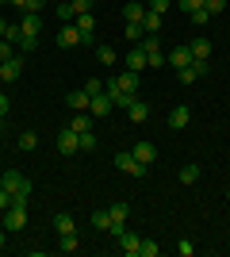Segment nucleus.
<instances>
[{"label": "nucleus", "instance_id": "obj_1", "mask_svg": "<svg viewBox=\"0 0 230 257\" xmlns=\"http://www.w3.org/2000/svg\"><path fill=\"white\" fill-rule=\"evenodd\" d=\"M0 188L12 192V204H27V196H31V181H27L23 173H16V169H8L0 177Z\"/></svg>", "mask_w": 230, "mask_h": 257}, {"label": "nucleus", "instance_id": "obj_2", "mask_svg": "<svg viewBox=\"0 0 230 257\" xmlns=\"http://www.w3.org/2000/svg\"><path fill=\"white\" fill-rule=\"evenodd\" d=\"M115 169H123L127 177H134V181H146V169H150V165H142V161L127 150V154H115Z\"/></svg>", "mask_w": 230, "mask_h": 257}, {"label": "nucleus", "instance_id": "obj_3", "mask_svg": "<svg viewBox=\"0 0 230 257\" xmlns=\"http://www.w3.org/2000/svg\"><path fill=\"white\" fill-rule=\"evenodd\" d=\"M108 92H138V73H131V69H123V73H115L108 81Z\"/></svg>", "mask_w": 230, "mask_h": 257}, {"label": "nucleus", "instance_id": "obj_4", "mask_svg": "<svg viewBox=\"0 0 230 257\" xmlns=\"http://www.w3.org/2000/svg\"><path fill=\"white\" fill-rule=\"evenodd\" d=\"M111 111H115V104H111L108 88H104V92H96V96L88 100V115H92V119H108Z\"/></svg>", "mask_w": 230, "mask_h": 257}, {"label": "nucleus", "instance_id": "obj_5", "mask_svg": "<svg viewBox=\"0 0 230 257\" xmlns=\"http://www.w3.org/2000/svg\"><path fill=\"white\" fill-rule=\"evenodd\" d=\"M54 43L62 46V50H73V46H81V31H77V23H62L54 35Z\"/></svg>", "mask_w": 230, "mask_h": 257}, {"label": "nucleus", "instance_id": "obj_6", "mask_svg": "<svg viewBox=\"0 0 230 257\" xmlns=\"http://www.w3.org/2000/svg\"><path fill=\"white\" fill-rule=\"evenodd\" d=\"M27 226V204H12L4 211V230H23Z\"/></svg>", "mask_w": 230, "mask_h": 257}, {"label": "nucleus", "instance_id": "obj_7", "mask_svg": "<svg viewBox=\"0 0 230 257\" xmlns=\"http://www.w3.org/2000/svg\"><path fill=\"white\" fill-rule=\"evenodd\" d=\"M58 154H81V135L69 127L58 131Z\"/></svg>", "mask_w": 230, "mask_h": 257}, {"label": "nucleus", "instance_id": "obj_8", "mask_svg": "<svg viewBox=\"0 0 230 257\" xmlns=\"http://www.w3.org/2000/svg\"><path fill=\"white\" fill-rule=\"evenodd\" d=\"M20 73H23V54H16V58H8V62H0V81H4V85L20 81Z\"/></svg>", "mask_w": 230, "mask_h": 257}, {"label": "nucleus", "instance_id": "obj_9", "mask_svg": "<svg viewBox=\"0 0 230 257\" xmlns=\"http://www.w3.org/2000/svg\"><path fill=\"white\" fill-rule=\"evenodd\" d=\"M115 242H119V249H123L127 257H138V249H142V238H138V234H131V230H123V234L115 238Z\"/></svg>", "mask_w": 230, "mask_h": 257}, {"label": "nucleus", "instance_id": "obj_10", "mask_svg": "<svg viewBox=\"0 0 230 257\" xmlns=\"http://www.w3.org/2000/svg\"><path fill=\"white\" fill-rule=\"evenodd\" d=\"M20 27H23V35H35V39H39V31H43V12H23Z\"/></svg>", "mask_w": 230, "mask_h": 257}, {"label": "nucleus", "instance_id": "obj_11", "mask_svg": "<svg viewBox=\"0 0 230 257\" xmlns=\"http://www.w3.org/2000/svg\"><path fill=\"white\" fill-rule=\"evenodd\" d=\"M123 62H127V69H131V73H142V69H150V65H146V50H142L138 43H134V50L127 54Z\"/></svg>", "mask_w": 230, "mask_h": 257}, {"label": "nucleus", "instance_id": "obj_12", "mask_svg": "<svg viewBox=\"0 0 230 257\" xmlns=\"http://www.w3.org/2000/svg\"><path fill=\"white\" fill-rule=\"evenodd\" d=\"M188 119H192V107H188V104H176L173 111H169V127L180 131V127H188Z\"/></svg>", "mask_w": 230, "mask_h": 257}, {"label": "nucleus", "instance_id": "obj_13", "mask_svg": "<svg viewBox=\"0 0 230 257\" xmlns=\"http://www.w3.org/2000/svg\"><path fill=\"white\" fill-rule=\"evenodd\" d=\"M127 119H131V123H146V119H150V104L134 96V100H131V107H127Z\"/></svg>", "mask_w": 230, "mask_h": 257}, {"label": "nucleus", "instance_id": "obj_14", "mask_svg": "<svg viewBox=\"0 0 230 257\" xmlns=\"http://www.w3.org/2000/svg\"><path fill=\"white\" fill-rule=\"evenodd\" d=\"M134 158L142 161V165H153V161H157V146H153V142H138V146H134Z\"/></svg>", "mask_w": 230, "mask_h": 257}, {"label": "nucleus", "instance_id": "obj_15", "mask_svg": "<svg viewBox=\"0 0 230 257\" xmlns=\"http://www.w3.org/2000/svg\"><path fill=\"white\" fill-rule=\"evenodd\" d=\"M169 58V65H176V69H184V65H192V50L188 46H176L173 54H165Z\"/></svg>", "mask_w": 230, "mask_h": 257}, {"label": "nucleus", "instance_id": "obj_16", "mask_svg": "<svg viewBox=\"0 0 230 257\" xmlns=\"http://www.w3.org/2000/svg\"><path fill=\"white\" fill-rule=\"evenodd\" d=\"M188 50H192V62H207V58H211V43H207V39L188 43Z\"/></svg>", "mask_w": 230, "mask_h": 257}, {"label": "nucleus", "instance_id": "obj_17", "mask_svg": "<svg viewBox=\"0 0 230 257\" xmlns=\"http://www.w3.org/2000/svg\"><path fill=\"white\" fill-rule=\"evenodd\" d=\"M161 23H165V16H161V12H150V8H146V16H142V27H146V31H150V35H157V31H161Z\"/></svg>", "mask_w": 230, "mask_h": 257}, {"label": "nucleus", "instance_id": "obj_18", "mask_svg": "<svg viewBox=\"0 0 230 257\" xmlns=\"http://www.w3.org/2000/svg\"><path fill=\"white\" fill-rule=\"evenodd\" d=\"M66 127H69V131H77V135H81V131H92V115H88V111H77V115L69 119Z\"/></svg>", "mask_w": 230, "mask_h": 257}, {"label": "nucleus", "instance_id": "obj_19", "mask_svg": "<svg viewBox=\"0 0 230 257\" xmlns=\"http://www.w3.org/2000/svg\"><path fill=\"white\" fill-rule=\"evenodd\" d=\"M77 246H81L77 230H69V234H58V249H62V253H77Z\"/></svg>", "mask_w": 230, "mask_h": 257}, {"label": "nucleus", "instance_id": "obj_20", "mask_svg": "<svg viewBox=\"0 0 230 257\" xmlns=\"http://www.w3.org/2000/svg\"><path fill=\"white\" fill-rule=\"evenodd\" d=\"M69 107H73V111H88V100H92V96H88V92H85V88H77V92H69Z\"/></svg>", "mask_w": 230, "mask_h": 257}, {"label": "nucleus", "instance_id": "obj_21", "mask_svg": "<svg viewBox=\"0 0 230 257\" xmlns=\"http://www.w3.org/2000/svg\"><path fill=\"white\" fill-rule=\"evenodd\" d=\"M123 16H127V23H142V16H146V4H138V0H131V4L123 8Z\"/></svg>", "mask_w": 230, "mask_h": 257}, {"label": "nucleus", "instance_id": "obj_22", "mask_svg": "<svg viewBox=\"0 0 230 257\" xmlns=\"http://www.w3.org/2000/svg\"><path fill=\"white\" fill-rule=\"evenodd\" d=\"M54 230L58 234H69V230H77V219L73 215H54Z\"/></svg>", "mask_w": 230, "mask_h": 257}, {"label": "nucleus", "instance_id": "obj_23", "mask_svg": "<svg viewBox=\"0 0 230 257\" xmlns=\"http://www.w3.org/2000/svg\"><path fill=\"white\" fill-rule=\"evenodd\" d=\"M12 4H16L20 12H43L46 4H50V0H12Z\"/></svg>", "mask_w": 230, "mask_h": 257}, {"label": "nucleus", "instance_id": "obj_24", "mask_svg": "<svg viewBox=\"0 0 230 257\" xmlns=\"http://www.w3.org/2000/svg\"><path fill=\"white\" fill-rule=\"evenodd\" d=\"M92 226L96 230H111V211H92Z\"/></svg>", "mask_w": 230, "mask_h": 257}, {"label": "nucleus", "instance_id": "obj_25", "mask_svg": "<svg viewBox=\"0 0 230 257\" xmlns=\"http://www.w3.org/2000/svg\"><path fill=\"white\" fill-rule=\"evenodd\" d=\"M188 20H192V27H207L211 12H207V8H196V12H188Z\"/></svg>", "mask_w": 230, "mask_h": 257}, {"label": "nucleus", "instance_id": "obj_26", "mask_svg": "<svg viewBox=\"0 0 230 257\" xmlns=\"http://www.w3.org/2000/svg\"><path fill=\"white\" fill-rule=\"evenodd\" d=\"M96 62L100 65H115V50H111V46H96Z\"/></svg>", "mask_w": 230, "mask_h": 257}, {"label": "nucleus", "instance_id": "obj_27", "mask_svg": "<svg viewBox=\"0 0 230 257\" xmlns=\"http://www.w3.org/2000/svg\"><path fill=\"white\" fill-rule=\"evenodd\" d=\"M199 181V165H184L180 169V184H196Z\"/></svg>", "mask_w": 230, "mask_h": 257}, {"label": "nucleus", "instance_id": "obj_28", "mask_svg": "<svg viewBox=\"0 0 230 257\" xmlns=\"http://www.w3.org/2000/svg\"><path fill=\"white\" fill-rule=\"evenodd\" d=\"M127 39H131V43H142V39H146V27H142V23H127Z\"/></svg>", "mask_w": 230, "mask_h": 257}, {"label": "nucleus", "instance_id": "obj_29", "mask_svg": "<svg viewBox=\"0 0 230 257\" xmlns=\"http://www.w3.org/2000/svg\"><path fill=\"white\" fill-rule=\"evenodd\" d=\"M35 146H39V135H35V131H23L20 135V150H35Z\"/></svg>", "mask_w": 230, "mask_h": 257}, {"label": "nucleus", "instance_id": "obj_30", "mask_svg": "<svg viewBox=\"0 0 230 257\" xmlns=\"http://www.w3.org/2000/svg\"><path fill=\"white\" fill-rule=\"evenodd\" d=\"M161 253V246L157 242H150V238H142V249H138V257H157Z\"/></svg>", "mask_w": 230, "mask_h": 257}, {"label": "nucleus", "instance_id": "obj_31", "mask_svg": "<svg viewBox=\"0 0 230 257\" xmlns=\"http://www.w3.org/2000/svg\"><path fill=\"white\" fill-rule=\"evenodd\" d=\"M88 150H96V135H92V131H81V154H88Z\"/></svg>", "mask_w": 230, "mask_h": 257}, {"label": "nucleus", "instance_id": "obj_32", "mask_svg": "<svg viewBox=\"0 0 230 257\" xmlns=\"http://www.w3.org/2000/svg\"><path fill=\"white\" fill-rule=\"evenodd\" d=\"M176 73H180V81H184V85H196V81H199V73L192 69V65H184V69H176Z\"/></svg>", "mask_w": 230, "mask_h": 257}, {"label": "nucleus", "instance_id": "obj_33", "mask_svg": "<svg viewBox=\"0 0 230 257\" xmlns=\"http://www.w3.org/2000/svg\"><path fill=\"white\" fill-rule=\"evenodd\" d=\"M203 8H207L211 16H219V12H226V0H203Z\"/></svg>", "mask_w": 230, "mask_h": 257}, {"label": "nucleus", "instance_id": "obj_34", "mask_svg": "<svg viewBox=\"0 0 230 257\" xmlns=\"http://www.w3.org/2000/svg\"><path fill=\"white\" fill-rule=\"evenodd\" d=\"M92 4H96V0H69V8H73L77 16H81V12H92Z\"/></svg>", "mask_w": 230, "mask_h": 257}, {"label": "nucleus", "instance_id": "obj_35", "mask_svg": "<svg viewBox=\"0 0 230 257\" xmlns=\"http://www.w3.org/2000/svg\"><path fill=\"white\" fill-rule=\"evenodd\" d=\"M8 58H16V46L8 39H0V62H8Z\"/></svg>", "mask_w": 230, "mask_h": 257}, {"label": "nucleus", "instance_id": "obj_36", "mask_svg": "<svg viewBox=\"0 0 230 257\" xmlns=\"http://www.w3.org/2000/svg\"><path fill=\"white\" fill-rule=\"evenodd\" d=\"M146 8H150V12H161V16H165V12L173 8V0H150V4H146Z\"/></svg>", "mask_w": 230, "mask_h": 257}, {"label": "nucleus", "instance_id": "obj_37", "mask_svg": "<svg viewBox=\"0 0 230 257\" xmlns=\"http://www.w3.org/2000/svg\"><path fill=\"white\" fill-rule=\"evenodd\" d=\"M176 253H180V257H192V253H196V242H188V238H184V242H176Z\"/></svg>", "mask_w": 230, "mask_h": 257}, {"label": "nucleus", "instance_id": "obj_38", "mask_svg": "<svg viewBox=\"0 0 230 257\" xmlns=\"http://www.w3.org/2000/svg\"><path fill=\"white\" fill-rule=\"evenodd\" d=\"M176 8L180 12H196V8H203V0H176Z\"/></svg>", "mask_w": 230, "mask_h": 257}, {"label": "nucleus", "instance_id": "obj_39", "mask_svg": "<svg viewBox=\"0 0 230 257\" xmlns=\"http://www.w3.org/2000/svg\"><path fill=\"white\" fill-rule=\"evenodd\" d=\"M85 92H88V96H96V92H104V81H96V77H92V81H85Z\"/></svg>", "mask_w": 230, "mask_h": 257}, {"label": "nucleus", "instance_id": "obj_40", "mask_svg": "<svg viewBox=\"0 0 230 257\" xmlns=\"http://www.w3.org/2000/svg\"><path fill=\"white\" fill-rule=\"evenodd\" d=\"M8 207H12V192H8V188H0V211H8Z\"/></svg>", "mask_w": 230, "mask_h": 257}, {"label": "nucleus", "instance_id": "obj_41", "mask_svg": "<svg viewBox=\"0 0 230 257\" xmlns=\"http://www.w3.org/2000/svg\"><path fill=\"white\" fill-rule=\"evenodd\" d=\"M8 111H12V100H8V96H4V92H0V119L8 115Z\"/></svg>", "mask_w": 230, "mask_h": 257}, {"label": "nucleus", "instance_id": "obj_42", "mask_svg": "<svg viewBox=\"0 0 230 257\" xmlns=\"http://www.w3.org/2000/svg\"><path fill=\"white\" fill-rule=\"evenodd\" d=\"M4 35H8V20H4V16H0V39H4Z\"/></svg>", "mask_w": 230, "mask_h": 257}, {"label": "nucleus", "instance_id": "obj_43", "mask_svg": "<svg viewBox=\"0 0 230 257\" xmlns=\"http://www.w3.org/2000/svg\"><path fill=\"white\" fill-rule=\"evenodd\" d=\"M4 234H8V230H4V226H0V249H4Z\"/></svg>", "mask_w": 230, "mask_h": 257}, {"label": "nucleus", "instance_id": "obj_44", "mask_svg": "<svg viewBox=\"0 0 230 257\" xmlns=\"http://www.w3.org/2000/svg\"><path fill=\"white\" fill-rule=\"evenodd\" d=\"M0 4H12V0H0Z\"/></svg>", "mask_w": 230, "mask_h": 257}, {"label": "nucleus", "instance_id": "obj_45", "mask_svg": "<svg viewBox=\"0 0 230 257\" xmlns=\"http://www.w3.org/2000/svg\"><path fill=\"white\" fill-rule=\"evenodd\" d=\"M54 4H66V0H54Z\"/></svg>", "mask_w": 230, "mask_h": 257}, {"label": "nucleus", "instance_id": "obj_46", "mask_svg": "<svg viewBox=\"0 0 230 257\" xmlns=\"http://www.w3.org/2000/svg\"><path fill=\"white\" fill-rule=\"evenodd\" d=\"M0 131H4V119H0Z\"/></svg>", "mask_w": 230, "mask_h": 257}, {"label": "nucleus", "instance_id": "obj_47", "mask_svg": "<svg viewBox=\"0 0 230 257\" xmlns=\"http://www.w3.org/2000/svg\"><path fill=\"white\" fill-rule=\"evenodd\" d=\"M226 200H230V188H226Z\"/></svg>", "mask_w": 230, "mask_h": 257}]
</instances>
